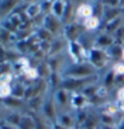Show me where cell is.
Masks as SVG:
<instances>
[{
    "label": "cell",
    "instance_id": "cell-1",
    "mask_svg": "<svg viewBox=\"0 0 124 129\" xmlns=\"http://www.w3.org/2000/svg\"><path fill=\"white\" fill-rule=\"evenodd\" d=\"M80 14H81V15H85V16H88V15L90 14V9H89V7L83 6L81 9H80Z\"/></svg>",
    "mask_w": 124,
    "mask_h": 129
},
{
    "label": "cell",
    "instance_id": "cell-2",
    "mask_svg": "<svg viewBox=\"0 0 124 129\" xmlns=\"http://www.w3.org/2000/svg\"><path fill=\"white\" fill-rule=\"evenodd\" d=\"M96 24H97V21H96L95 18H93V20L89 21V27H95Z\"/></svg>",
    "mask_w": 124,
    "mask_h": 129
},
{
    "label": "cell",
    "instance_id": "cell-3",
    "mask_svg": "<svg viewBox=\"0 0 124 129\" xmlns=\"http://www.w3.org/2000/svg\"><path fill=\"white\" fill-rule=\"evenodd\" d=\"M117 70L119 71V73H123V72H124V67H122V66H118V67H117Z\"/></svg>",
    "mask_w": 124,
    "mask_h": 129
},
{
    "label": "cell",
    "instance_id": "cell-4",
    "mask_svg": "<svg viewBox=\"0 0 124 129\" xmlns=\"http://www.w3.org/2000/svg\"><path fill=\"white\" fill-rule=\"evenodd\" d=\"M120 98H123L124 99V90H122V93H120Z\"/></svg>",
    "mask_w": 124,
    "mask_h": 129
}]
</instances>
